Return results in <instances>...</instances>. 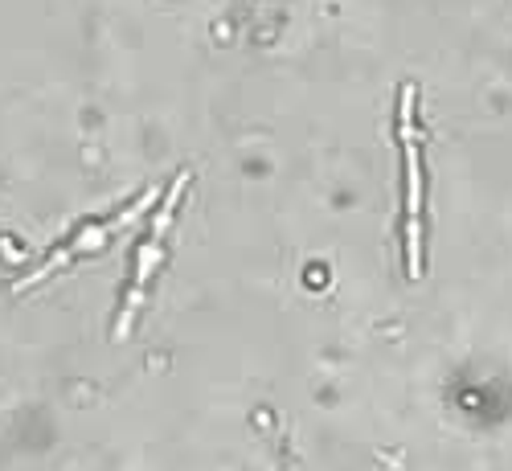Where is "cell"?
Instances as JSON below:
<instances>
[{
  "label": "cell",
  "mask_w": 512,
  "mask_h": 471,
  "mask_svg": "<svg viewBox=\"0 0 512 471\" xmlns=\"http://www.w3.org/2000/svg\"><path fill=\"white\" fill-rule=\"evenodd\" d=\"M156 197V189H148L140 201H132V205H127V209H119L115 213V218H107L103 226H87V230H78L66 246H58L54 254H50V259L46 263H41L33 275H25L21 283H17V291H25V287H33V283H41V279H46V275H54L58 267H66V263H74L78 259V254H91V250H99L103 242H107V234H115V230H123L127 222H132V218H140V213H144V205Z\"/></svg>",
  "instance_id": "2"
},
{
  "label": "cell",
  "mask_w": 512,
  "mask_h": 471,
  "mask_svg": "<svg viewBox=\"0 0 512 471\" xmlns=\"http://www.w3.org/2000/svg\"><path fill=\"white\" fill-rule=\"evenodd\" d=\"M398 148H402V250L406 279L426 275V173H422V132H418V91H398Z\"/></svg>",
  "instance_id": "1"
}]
</instances>
